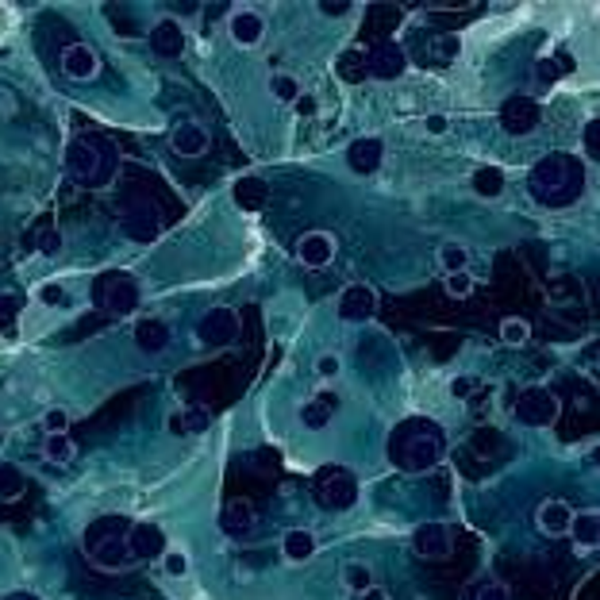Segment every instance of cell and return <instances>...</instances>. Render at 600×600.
I'll return each instance as SVG.
<instances>
[{"label":"cell","mask_w":600,"mask_h":600,"mask_svg":"<svg viewBox=\"0 0 600 600\" xmlns=\"http://www.w3.org/2000/svg\"><path fill=\"white\" fill-rule=\"evenodd\" d=\"M443 458V435L431 419H404L389 435V462L404 474H427Z\"/></svg>","instance_id":"obj_1"},{"label":"cell","mask_w":600,"mask_h":600,"mask_svg":"<svg viewBox=\"0 0 600 600\" xmlns=\"http://www.w3.org/2000/svg\"><path fill=\"white\" fill-rule=\"evenodd\" d=\"M528 189L539 204H570L581 197L585 177H581V162L573 155H551L543 158L528 177Z\"/></svg>","instance_id":"obj_2"},{"label":"cell","mask_w":600,"mask_h":600,"mask_svg":"<svg viewBox=\"0 0 600 600\" xmlns=\"http://www.w3.org/2000/svg\"><path fill=\"white\" fill-rule=\"evenodd\" d=\"M66 165H70V173H73L78 185L100 189V185L112 182V173H116V150H112L100 135H81V139H73Z\"/></svg>","instance_id":"obj_3"},{"label":"cell","mask_w":600,"mask_h":600,"mask_svg":"<svg viewBox=\"0 0 600 600\" xmlns=\"http://www.w3.org/2000/svg\"><path fill=\"white\" fill-rule=\"evenodd\" d=\"M312 493H316V504L320 508L342 512V508H351L354 496H359V481H354L342 466H324L320 474L312 477Z\"/></svg>","instance_id":"obj_4"},{"label":"cell","mask_w":600,"mask_h":600,"mask_svg":"<svg viewBox=\"0 0 600 600\" xmlns=\"http://www.w3.org/2000/svg\"><path fill=\"white\" fill-rule=\"evenodd\" d=\"M562 412V401L546 385H528L512 404V416L528 427H551Z\"/></svg>","instance_id":"obj_5"},{"label":"cell","mask_w":600,"mask_h":600,"mask_svg":"<svg viewBox=\"0 0 600 600\" xmlns=\"http://www.w3.org/2000/svg\"><path fill=\"white\" fill-rule=\"evenodd\" d=\"M89 558H93L100 570H123L127 562H131L127 539L116 531V523H100V528L89 531Z\"/></svg>","instance_id":"obj_6"},{"label":"cell","mask_w":600,"mask_h":600,"mask_svg":"<svg viewBox=\"0 0 600 600\" xmlns=\"http://www.w3.org/2000/svg\"><path fill=\"white\" fill-rule=\"evenodd\" d=\"M97 304H105L108 312L116 316H127L139 308V281L127 277V274H105L97 281Z\"/></svg>","instance_id":"obj_7"},{"label":"cell","mask_w":600,"mask_h":600,"mask_svg":"<svg viewBox=\"0 0 600 600\" xmlns=\"http://www.w3.org/2000/svg\"><path fill=\"white\" fill-rule=\"evenodd\" d=\"M366 70H369V78H377V81H397L401 73L408 70V55H404V46L401 43H393V39H381L366 50Z\"/></svg>","instance_id":"obj_8"},{"label":"cell","mask_w":600,"mask_h":600,"mask_svg":"<svg viewBox=\"0 0 600 600\" xmlns=\"http://www.w3.org/2000/svg\"><path fill=\"white\" fill-rule=\"evenodd\" d=\"M239 327H242V324H239V312H232V308H212V312L200 316L197 339H200V347H227V342H235Z\"/></svg>","instance_id":"obj_9"},{"label":"cell","mask_w":600,"mask_h":600,"mask_svg":"<svg viewBox=\"0 0 600 600\" xmlns=\"http://www.w3.org/2000/svg\"><path fill=\"white\" fill-rule=\"evenodd\" d=\"M377 316V292L374 285H362V281H354L339 292V320L342 324H366Z\"/></svg>","instance_id":"obj_10"},{"label":"cell","mask_w":600,"mask_h":600,"mask_svg":"<svg viewBox=\"0 0 600 600\" xmlns=\"http://www.w3.org/2000/svg\"><path fill=\"white\" fill-rule=\"evenodd\" d=\"M501 127L508 135H516V139H523V135H531L535 127H539V120H543V112H539V105H535L531 97H508L504 105H501Z\"/></svg>","instance_id":"obj_11"},{"label":"cell","mask_w":600,"mask_h":600,"mask_svg":"<svg viewBox=\"0 0 600 600\" xmlns=\"http://www.w3.org/2000/svg\"><path fill=\"white\" fill-rule=\"evenodd\" d=\"M127 539V554L131 558H162L170 546H165V531L158 528V523H150V520H143V523H135L131 531L123 535Z\"/></svg>","instance_id":"obj_12"},{"label":"cell","mask_w":600,"mask_h":600,"mask_svg":"<svg viewBox=\"0 0 600 600\" xmlns=\"http://www.w3.org/2000/svg\"><path fill=\"white\" fill-rule=\"evenodd\" d=\"M335 250H339V239L331 235V232H308V235H300V242H297V258L304 266H312V270L331 266Z\"/></svg>","instance_id":"obj_13"},{"label":"cell","mask_w":600,"mask_h":600,"mask_svg":"<svg viewBox=\"0 0 600 600\" xmlns=\"http://www.w3.org/2000/svg\"><path fill=\"white\" fill-rule=\"evenodd\" d=\"M412 551L419 558H446L451 554V531H446V523H419L412 531Z\"/></svg>","instance_id":"obj_14"},{"label":"cell","mask_w":600,"mask_h":600,"mask_svg":"<svg viewBox=\"0 0 600 600\" xmlns=\"http://www.w3.org/2000/svg\"><path fill=\"white\" fill-rule=\"evenodd\" d=\"M570 523H573V508L566 501H543L535 508V528H539L546 539H562V535H570Z\"/></svg>","instance_id":"obj_15"},{"label":"cell","mask_w":600,"mask_h":600,"mask_svg":"<svg viewBox=\"0 0 600 600\" xmlns=\"http://www.w3.org/2000/svg\"><path fill=\"white\" fill-rule=\"evenodd\" d=\"M123 232L131 235V239H139V242L155 239L158 235V212H155V204H150V200H131V204H127Z\"/></svg>","instance_id":"obj_16"},{"label":"cell","mask_w":600,"mask_h":600,"mask_svg":"<svg viewBox=\"0 0 600 600\" xmlns=\"http://www.w3.org/2000/svg\"><path fill=\"white\" fill-rule=\"evenodd\" d=\"M381 162H385V147H381V139H374V135H362L347 147V165L354 173H377Z\"/></svg>","instance_id":"obj_17"},{"label":"cell","mask_w":600,"mask_h":600,"mask_svg":"<svg viewBox=\"0 0 600 600\" xmlns=\"http://www.w3.org/2000/svg\"><path fill=\"white\" fill-rule=\"evenodd\" d=\"M227 31H232L235 46H258L266 35V20L250 8H239V12H232V20H227Z\"/></svg>","instance_id":"obj_18"},{"label":"cell","mask_w":600,"mask_h":600,"mask_svg":"<svg viewBox=\"0 0 600 600\" xmlns=\"http://www.w3.org/2000/svg\"><path fill=\"white\" fill-rule=\"evenodd\" d=\"M62 70H66V78H73V81H89V78H97L100 58H97L93 46L73 43V46L62 50Z\"/></svg>","instance_id":"obj_19"},{"label":"cell","mask_w":600,"mask_h":600,"mask_svg":"<svg viewBox=\"0 0 600 600\" xmlns=\"http://www.w3.org/2000/svg\"><path fill=\"white\" fill-rule=\"evenodd\" d=\"M150 46H155V55L162 58H177L185 50V28H182V20H158L155 28H150Z\"/></svg>","instance_id":"obj_20"},{"label":"cell","mask_w":600,"mask_h":600,"mask_svg":"<svg viewBox=\"0 0 600 600\" xmlns=\"http://www.w3.org/2000/svg\"><path fill=\"white\" fill-rule=\"evenodd\" d=\"M170 147L177 150L182 158H197V155H204L208 150V131H204L200 123H193V120H182L170 131Z\"/></svg>","instance_id":"obj_21"},{"label":"cell","mask_w":600,"mask_h":600,"mask_svg":"<svg viewBox=\"0 0 600 600\" xmlns=\"http://www.w3.org/2000/svg\"><path fill=\"white\" fill-rule=\"evenodd\" d=\"M220 528L224 535H232V539H247L254 531V504L250 501H227L224 512H220Z\"/></svg>","instance_id":"obj_22"},{"label":"cell","mask_w":600,"mask_h":600,"mask_svg":"<svg viewBox=\"0 0 600 600\" xmlns=\"http://www.w3.org/2000/svg\"><path fill=\"white\" fill-rule=\"evenodd\" d=\"M335 408H339L335 393H316V397L300 408V424L308 431H324L331 424V416H335Z\"/></svg>","instance_id":"obj_23"},{"label":"cell","mask_w":600,"mask_h":600,"mask_svg":"<svg viewBox=\"0 0 600 600\" xmlns=\"http://www.w3.org/2000/svg\"><path fill=\"white\" fill-rule=\"evenodd\" d=\"M316 535L308 528H292L285 531V539H281V554H285V562H292V566H300V562H312L316 558Z\"/></svg>","instance_id":"obj_24"},{"label":"cell","mask_w":600,"mask_h":600,"mask_svg":"<svg viewBox=\"0 0 600 600\" xmlns=\"http://www.w3.org/2000/svg\"><path fill=\"white\" fill-rule=\"evenodd\" d=\"M135 347L143 354H158L170 347V327H165L162 320H155V316H147V320L135 324Z\"/></svg>","instance_id":"obj_25"},{"label":"cell","mask_w":600,"mask_h":600,"mask_svg":"<svg viewBox=\"0 0 600 600\" xmlns=\"http://www.w3.org/2000/svg\"><path fill=\"white\" fill-rule=\"evenodd\" d=\"M469 189H474L481 200H496L504 193V170L501 165H477V170L469 173Z\"/></svg>","instance_id":"obj_26"},{"label":"cell","mask_w":600,"mask_h":600,"mask_svg":"<svg viewBox=\"0 0 600 600\" xmlns=\"http://www.w3.org/2000/svg\"><path fill=\"white\" fill-rule=\"evenodd\" d=\"M570 539L581 546V551H593L600 543V512H573V523H570Z\"/></svg>","instance_id":"obj_27"},{"label":"cell","mask_w":600,"mask_h":600,"mask_svg":"<svg viewBox=\"0 0 600 600\" xmlns=\"http://www.w3.org/2000/svg\"><path fill=\"white\" fill-rule=\"evenodd\" d=\"M335 73L347 85H362L369 78V70H366V50H342V55L335 58Z\"/></svg>","instance_id":"obj_28"},{"label":"cell","mask_w":600,"mask_h":600,"mask_svg":"<svg viewBox=\"0 0 600 600\" xmlns=\"http://www.w3.org/2000/svg\"><path fill=\"white\" fill-rule=\"evenodd\" d=\"M466 266H469V250L462 247V242L446 239L439 247V270L443 274H466Z\"/></svg>","instance_id":"obj_29"},{"label":"cell","mask_w":600,"mask_h":600,"mask_svg":"<svg viewBox=\"0 0 600 600\" xmlns=\"http://www.w3.org/2000/svg\"><path fill=\"white\" fill-rule=\"evenodd\" d=\"M235 200L242 204V208L258 212L262 200H266V185L258 182V177H242V182H235Z\"/></svg>","instance_id":"obj_30"},{"label":"cell","mask_w":600,"mask_h":600,"mask_svg":"<svg viewBox=\"0 0 600 600\" xmlns=\"http://www.w3.org/2000/svg\"><path fill=\"white\" fill-rule=\"evenodd\" d=\"M43 458H46V462H55V466H70V462H73V443H70V435H46Z\"/></svg>","instance_id":"obj_31"},{"label":"cell","mask_w":600,"mask_h":600,"mask_svg":"<svg viewBox=\"0 0 600 600\" xmlns=\"http://www.w3.org/2000/svg\"><path fill=\"white\" fill-rule=\"evenodd\" d=\"M342 585H347L351 593H366L369 585H374V573H369L366 562H347V566H342Z\"/></svg>","instance_id":"obj_32"},{"label":"cell","mask_w":600,"mask_h":600,"mask_svg":"<svg viewBox=\"0 0 600 600\" xmlns=\"http://www.w3.org/2000/svg\"><path fill=\"white\" fill-rule=\"evenodd\" d=\"M28 489V481H23V474L16 466L0 462V501H16V496Z\"/></svg>","instance_id":"obj_33"},{"label":"cell","mask_w":600,"mask_h":600,"mask_svg":"<svg viewBox=\"0 0 600 600\" xmlns=\"http://www.w3.org/2000/svg\"><path fill=\"white\" fill-rule=\"evenodd\" d=\"M501 339L508 342V347H523V342L531 339V324L520 320V316H504V320H501Z\"/></svg>","instance_id":"obj_34"},{"label":"cell","mask_w":600,"mask_h":600,"mask_svg":"<svg viewBox=\"0 0 600 600\" xmlns=\"http://www.w3.org/2000/svg\"><path fill=\"white\" fill-rule=\"evenodd\" d=\"M274 100H281V105H297V97H300V81L292 78V73H274Z\"/></svg>","instance_id":"obj_35"},{"label":"cell","mask_w":600,"mask_h":600,"mask_svg":"<svg viewBox=\"0 0 600 600\" xmlns=\"http://www.w3.org/2000/svg\"><path fill=\"white\" fill-rule=\"evenodd\" d=\"M177 419H182L185 435H200V431H208V424H212L208 408H185V412H177Z\"/></svg>","instance_id":"obj_36"},{"label":"cell","mask_w":600,"mask_h":600,"mask_svg":"<svg viewBox=\"0 0 600 600\" xmlns=\"http://www.w3.org/2000/svg\"><path fill=\"white\" fill-rule=\"evenodd\" d=\"M20 312H23V300H20V297H12V292H0V335L16 327Z\"/></svg>","instance_id":"obj_37"},{"label":"cell","mask_w":600,"mask_h":600,"mask_svg":"<svg viewBox=\"0 0 600 600\" xmlns=\"http://www.w3.org/2000/svg\"><path fill=\"white\" fill-rule=\"evenodd\" d=\"M39 427L46 431V435H66V431H70V412H66V408H46Z\"/></svg>","instance_id":"obj_38"},{"label":"cell","mask_w":600,"mask_h":600,"mask_svg":"<svg viewBox=\"0 0 600 600\" xmlns=\"http://www.w3.org/2000/svg\"><path fill=\"white\" fill-rule=\"evenodd\" d=\"M458 50H462V39H458V35H439V39L431 43V58H435V62H454Z\"/></svg>","instance_id":"obj_39"},{"label":"cell","mask_w":600,"mask_h":600,"mask_svg":"<svg viewBox=\"0 0 600 600\" xmlns=\"http://www.w3.org/2000/svg\"><path fill=\"white\" fill-rule=\"evenodd\" d=\"M443 289H446V297H454V300H466L469 292H474V277H469V274H446Z\"/></svg>","instance_id":"obj_40"},{"label":"cell","mask_w":600,"mask_h":600,"mask_svg":"<svg viewBox=\"0 0 600 600\" xmlns=\"http://www.w3.org/2000/svg\"><path fill=\"white\" fill-rule=\"evenodd\" d=\"M162 570H165V578H185L189 573V554L185 551H165L162 554Z\"/></svg>","instance_id":"obj_41"},{"label":"cell","mask_w":600,"mask_h":600,"mask_svg":"<svg viewBox=\"0 0 600 600\" xmlns=\"http://www.w3.org/2000/svg\"><path fill=\"white\" fill-rule=\"evenodd\" d=\"M316 374H320L324 381H331V377H339L342 374V359L335 351H327V354H320V359H316Z\"/></svg>","instance_id":"obj_42"},{"label":"cell","mask_w":600,"mask_h":600,"mask_svg":"<svg viewBox=\"0 0 600 600\" xmlns=\"http://www.w3.org/2000/svg\"><path fill=\"white\" fill-rule=\"evenodd\" d=\"M43 304H50V308H62L66 304V289L62 285H55V281H46V285H39V292H35Z\"/></svg>","instance_id":"obj_43"},{"label":"cell","mask_w":600,"mask_h":600,"mask_svg":"<svg viewBox=\"0 0 600 600\" xmlns=\"http://www.w3.org/2000/svg\"><path fill=\"white\" fill-rule=\"evenodd\" d=\"M585 155H589L593 162L600 158V120H589V123H585Z\"/></svg>","instance_id":"obj_44"},{"label":"cell","mask_w":600,"mask_h":600,"mask_svg":"<svg viewBox=\"0 0 600 600\" xmlns=\"http://www.w3.org/2000/svg\"><path fill=\"white\" fill-rule=\"evenodd\" d=\"M58 250H62V232H58V227H46V232L39 235V254H46V258H55Z\"/></svg>","instance_id":"obj_45"},{"label":"cell","mask_w":600,"mask_h":600,"mask_svg":"<svg viewBox=\"0 0 600 600\" xmlns=\"http://www.w3.org/2000/svg\"><path fill=\"white\" fill-rule=\"evenodd\" d=\"M446 127H451V123H446L443 112H431V116L424 120V131H427V135H446Z\"/></svg>","instance_id":"obj_46"},{"label":"cell","mask_w":600,"mask_h":600,"mask_svg":"<svg viewBox=\"0 0 600 600\" xmlns=\"http://www.w3.org/2000/svg\"><path fill=\"white\" fill-rule=\"evenodd\" d=\"M477 600H512V596H508L504 585H481V589H477Z\"/></svg>","instance_id":"obj_47"},{"label":"cell","mask_w":600,"mask_h":600,"mask_svg":"<svg viewBox=\"0 0 600 600\" xmlns=\"http://www.w3.org/2000/svg\"><path fill=\"white\" fill-rule=\"evenodd\" d=\"M562 70H570V66H554V62H539V78H543V81H554Z\"/></svg>","instance_id":"obj_48"},{"label":"cell","mask_w":600,"mask_h":600,"mask_svg":"<svg viewBox=\"0 0 600 600\" xmlns=\"http://www.w3.org/2000/svg\"><path fill=\"white\" fill-rule=\"evenodd\" d=\"M469 389H474V377H458V381H451V393H454V397H466Z\"/></svg>","instance_id":"obj_49"},{"label":"cell","mask_w":600,"mask_h":600,"mask_svg":"<svg viewBox=\"0 0 600 600\" xmlns=\"http://www.w3.org/2000/svg\"><path fill=\"white\" fill-rule=\"evenodd\" d=\"M320 12H324V16H347V12H351V4H331V0H324V4H320Z\"/></svg>","instance_id":"obj_50"},{"label":"cell","mask_w":600,"mask_h":600,"mask_svg":"<svg viewBox=\"0 0 600 600\" xmlns=\"http://www.w3.org/2000/svg\"><path fill=\"white\" fill-rule=\"evenodd\" d=\"M359 600H389V593L381 589V585H369L366 593H359Z\"/></svg>","instance_id":"obj_51"},{"label":"cell","mask_w":600,"mask_h":600,"mask_svg":"<svg viewBox=\"0 0 600 600\" xmlns=\"http://www.w3.org/2000/svg\"><path fill=\"white\" fill-rule=\"evenodd\" d=\"M297 112H300V116H312V112H316V100L300 93V97H297Z\"/></svg>","instance_id":"obj_52"},{"label":"cell","mask_w":600,"mask_h":600,"mask_svg":"<svg viewBox=\"0 0 600 600\" xmlns=\"http://www.w3.org/2000/svg\"><path fill=\"white\" fill-rule=\"evenodd\" d=\"M165 431H170V435H185V431H182V419H177V412H173L170 419H165Z\"/></svg>","instance_id":"obj_53"},{"label":"cell","mask_w":600,"mask_h":600,"mask_svg":"<svg viewBox=\"0 0 600 600\" xmlns=\"http://www.w3.org/2000/svg\"><path fill=\"white\" fill-rule=\"evenodd\" d=\"M4 600H31L28 593H12V596H4Z\"/></svg>","instance_id":"obj_54"}]
</instances>
